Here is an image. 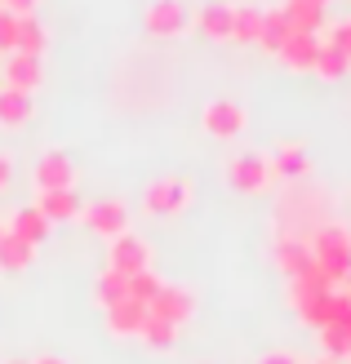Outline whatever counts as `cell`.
Segmentation results:
<instances>
[{"label": "cell", "mask_w": 351, "mask_h": 364, "mask_svg": "<svg viewBox=\"0 0 351 364\" xmlns=\"http://www.w3.org/2000/svg\"><path fill=\"white\" fill-rule=\"evenodd\" d=\"M147 347H156V351H164V347H174L178 342V324H169V320H156V316H147V324H142V333H138Z\"/></svg>", "instance_id": "obj_27"}, {"label": "cell", "mask_w": 351, "mask_h": 364, "mask_svg": "<svg viewBox=\"0 0 351 364\" xmlns=\"http://www.w3.org/2000/svg\"><path fill=\"white\" fill-rule=\"evenodd\" d=\"M258 364H298V355H289V351H271V355H263Z\"/></svg>", "instance_id": "obj_33"}, {"label": "cell", "mask_w": 351, "mask_h": 364, "mask_svg": "<svg viewBox=\"0 0 351 364\" xmlns=\"http://www.w3.org/2000/svg\"><path fill=\"white\" fill-rule=\"evenodd\" d=\"M258 31H263V9H258V5H236V14H231V41L258 45Z\"/></svg>", "instance_id": "obj_23"}, {"label": "cell", "mask_w": 351, "mask_h": 364, "mask_svg": "<svg viewBox=\"0 0 351 364\" xmlns=\"http://www.w3.org/2000/svg\"><path fill=\"white\" fill-rule=\"evenodd\" d=\"M347 67H351V58L338 49V45H329V41H320V49H316V76H325V80H338V76H347Z\"/></svg>", "instance_id": "obj_26"}, {"label": "cell", "mask_w": 351, "mask_h": 364, "mask_svg": "<svg viewBox=\"0 0 351 364\" xmlns=\"http://www.w3.org/2000/svg\"><path fill=\"white\" fill-rule=\"evenodd\" d=\"M36 364H67V360H58V355H45V360H36Z\"/></svg>", "instance_id": "obj_34"}, {"label": "cell", "mask_w": 351, "mask_h": 364, "mask_svg": "<svg viewBox=\"0 0 351 364\" xmlns=\"http://www.w3.org/2000/svg\"><path fill=\"white\" fill-rule=\"evenodd\" d=\"M231 14H236V5H227V0H205L192 14V23H196V31L214 36V41H231Z\"/></svg>", "instance_id": "obj_11"}, {"label": "cell", "mask_w": 351, "mask_h": 364, "mask_svg": "<svg viewBox=\"0 0 351 364\" xmlns=\"http://www.w3.org/2000/svg\"><path fill=\"white\" fill-rule=\"evenodd\" d=\"M94 298H98V306H116V302H125V298H129V276H120V271L107 267L103 276L94 280Z\"/></svg>", "instance_id": "obj_24"}, {"label": "cell", "mask_w": 351, "mask_h": 364, "mask_svg": "<svg viewBox=\"0 0 351 364\" xmlns=\"http://www.w3.org/2000/svg\"><path fill=\"white\" fill-rule=\"evenodd\" d=\"M9 364H23V360H9Z\"/></svg>", "instance_id": "obj_36"}, {"label": "cell", "mask_w": 351, "mask_h": 364, "mask_svg": "<svg viewBox=\"0 0 351 364\" xmlns=\"http://www.w3.org/2000/svg\"><path fill=\"white\" fill-rule=\"evenodd\" d=\"M107 262H112V271H120V276H138V271H152V245L142 240V235L134 231H120L112 240V253H107Z\"/></svg>", "instance_id": "obj_3"}, {"label": "cell", "mask_w": 351, "mask_h": 364, "mask_svg": "<svg viewBox=\"0 0 351 364\" xmlns=\"http://www.w3.org/2000/svg\"><path fill=\"white\" fill-rule=\"evenodd\" d=\"M85 218V227L94 231V235H107V240H116V235L129 227V209H125V200H94V205H85L80 209Z\"/></svg>", "instance_id": "obj_5"}, {"label": "cell", "mask_w": 351, "mask_h": 364, "mask_svg": "<svg viewBox=\"0 0 351 364\" xmlns=\"http://www.w3.org/2000/svg\"><path fill=\"white\" fill-rule=\"evenodd\" d=\"M142 23H147V31H152V36H178L182 27L192 23V14H187L182 0H152L147 14H142Z\"/></svg>", "instance_id": "obj_8"}, {"label": "cell", "mask_w": 351, "mask_h": 364, "mask_svg": "<svg viewBox=\"0 0 351 364\" xmlns=\"http://www.w3.org/2000/svg\"><path fill=\"white\" fill-rule=\"evenodd\" d=\"M36 5H41V0H5L0 9H9V14H18V18H27V14H36Z\"/></svg>", "instance_id": "obj_32"}, {"label": "cell", "mask_w": 351, "mask_h": 364, "mask_svg": "<svg viewBox=\"0 0 351 364\" xmlns=\"http://www.w3.org/2000/svg\"><path fill=\"white\" fill-rule=\"evenodd\" d=\"M316 5H329V0H316Z\"/></svg>", "instance_id": "obj_35"}, {"label": "cell", "mask_w": 351, "mask_h": 364, "mask_svg": "<svg viewBox=\"0 0 351 364\" xmlns=\"http://www.w3.org/2000/svg\"><path fill=\"white\" fill-rule=\"evenodd\" d=\"M307 169H311V160H307V151L298 147V142H289V147H276L271 173H281V178H303Z\"/></svg>", "instance_id": "obj_25"}, {"label": "cell", "mask_w": 351, "mask_h": 364, "mask_svg": "<svg viewBox=\"0 0 351 364\" xmlns=\"http://www.w3.org/2000/svg\"><path fill=\"white\" fill-rule=\"evenodd\" d=\"M200 120H205V129H209L214 138H236L240 129H245V112H240V102H231V98H214V102H205Z\"/></svg>", "instance_id": "obj_9"}, {"label": "cell", "mask_w": 351, "mask_h": 364, "mask_svg": "<svg viewBox=\"0 0 351 364\" xmlns=\"http://www.w3.org/2000/svg\"><path fill=\"white\" fill-rule=\"evenodd\" d=\"M45 80V67L36 53H9L5 58V85L9 89H23V94H31L36 85Z\"/></svg>", "instance_id": "obj_14"}, {"label": "cell", "mask_w": 351, "mask_h": 364, "mask_svg": "<svg viewBox=\"0 0 351 364\" xmlns=\"http://www.w3.org/2000/svg\"><path fill=\"white\" fill-rule=\"evenodd\" d=\"M311 262L329 276V284H347L351 280V231L347 227H320L311 235Z\"/></svg>", "instance_id": "obj_1"}, {"label": "cell", "mask_w": 351, "mask_h": 364, "mask_svg": "<svg viewBox=\"0 0 351 364\" xmlns=\"http://www.w3.org/2000/svg\"><path fill=\"white\" fill-rule=\"evenodd\" d=\"M0 5H5V0H0Z\"/></svg>", "instance_id": "obj_39"}, {"label": "cell", "mask_w": 351, "mask_h": 364, "mask_svg": "<svg viewBox=\"0 0 351 364\" xmlns=\"http://www.w3.org/2000/svg\"><path fill=\"white\" fill-rule=\"evenodd\" d=\"M0 235H5V227H0Z\"/></svg>", "instance_id": "obj_38"}, {"label": "cell", "mask_w": 351, "mask_h": 364, "mask_svg": "<svg viewBox=\"0 0 351 364\" xmlns=\"http://www.w3.org/2000/svg\"><path fill=\"white\" fill-rule=\"evenodd\" d=\"M36 209H41L49 223H71V218H80L85 205H80V196L71 187H63V191H41V205Z\"/></svg>", "instance_id": "obj_17"}, {"label": "cell", "mask_w": 351, "mask_h": 364, "mask_svg": "<svg viewBox=\"0 0 351 364\" xmlns=\"http://www.w3.org/2000/svg\"><path fill=\"white\" fill-rule=\"evenodd\" d=\"M147 213H182L192 205V182L187 178H156L142 196Z\"/></svg>", "instance_id": "obj_4"}, {"label": "cell", "mask_w": 351, "mask_h": 364, "mask_svg": "<svg viewBox=\"0 0 351 364\" xmlns=\"http://www.w3.org/2000/svg\"><path fill=\"white\" fill-rule=\"evenodd\" d=\"M147 302H134V298H125V302H116V306H107V329H112L116 338H134V333H142V324H147Z\"/></svg>", "instance_id": "obj_12"}, {"label": "cell", "mask_w": 351, "mask_h": 364, "mask_svg": "<svg viewBox=\"0 0 351 364\" xmlns=\"http://www.w3.org/2000/svg\"><path fill=\"white\" fill-rule=\"evenodd\" d=\"M320 342H325L329 360H347L351 355V306L338 294H334V320L320 329Z\"/></svg>", "instance_id": "obj_10"}, {"label": "cell", "mask_w": 351, "mask_h": 364, "mask_svg": "<svg viewBox=\"0 0 351 364\" xmlns=\"http://www.w3.org/2000/svg\"><path fill=\"white\" fill-rule=\"evenodd\" d=\"M329 45H338L347 58H351V18H342V23L329 27Z\"/></svg>", "instance_id": "obj_30"}, {"label": "cell", "mask_w": 351, "mask_h": 364, "mask_svg": "<svg viewBox=\"0 0 351 364\" xmlns=\"http://www.w3.org/2000/svg\"><path fill=\"white\" fill-rule=\"evenodd\" d=\"M9 182H14V156H9V151H0V196L9 191Z\"/></svg>", "instance_id": "obj_31"}, {"label": "cell", "mask_w": 351, "mask_h": 364, "mask_svg": "<svg viewBox=\"0 0 351 364\" xmlns=\"http://www.w3.org/2000/svg\"><path fill=\"white\" fill-rule=\"evenodd\" d=\"M160 284H164V280H156L152 271H138V276H129V298H134V302H147V306H152V298L160 294Z\"/></svg>", "instance_id": "obj_28"}, {"label": "cell", "mask_w": 351, "mask_h": 364, "mask_svg": "<svg viewBox=\"0 0 351 364\" xmlns=\"http://www.w3.org/2000/svg\"><path fill=\"white\" fill-rule=\"evenodd\" d=\"M316 49H320V36H289L276 58H281L289 71H311L316 67Z\"/></svg>", "instance_id": "obj_18"}, {"label": "cell", "mask_w": 351, "mask_h": 364, "mask_svg": "<svg viewBox=\"0 0 351 364\" xmlns=\"http://www.w3.org/2000/svg\"><path fill=\"white\" fill-rule=\"evenodd\" d=\"M316 364H329V360H316Z\"/></svg>", "instance_id": "obj_37"}, {"label": "cell", "mask_w": 351, "mask_h": 364, "mask_svg": "<svg viewBox=\"0 0 351 364\" xmlns=\"http://www.w3.org/2000/svg\"><path fill=\"white\" fill-rule=\"evenodd\" d=\"M36 191H63V187H76V165H71V156L63 151H45L41 160H36Z\"/></svg>", "instance_id": "obj_6"}, {"label": "cell", "mask_w": 351, "mask_h": 364, "mask_svg": "<svg viewBox=\"0 0 351 364\" xmlns=\"http://www.w3.org/2000/svg\"><path fill=\"white\" fill-rule=\"evenodd\" d=\"M156 320H169V324H187L192 311H196V298H192V289H182V284H160V294L152 298V306H147Z\"/></svg>", "instance_id": "obj_7"}, {"label": "cell", "mask_w": 351, "mask_h": 364, "mask_svg": "<svg viewBox=\"0 0 351 364\" xmlns=\"http://www.w3.org/2000/svg\"><path fill=\"white\" fill-rule=\"evenodd\" d=\"M31 262H36V245L31 240H23V235H14V231L0 235V271H23Z\"/></svg>", "instance_id": "obj_20"}, {"label": "cell", "mask_w": 351, "mask_h": 364, "mask_svg": "<svg viewBox=\"0 0 351 364\" xmlns=\"http://www.w3.org/2000/svg\"><path fill=\"white\" fill-rule=\"evenodd\" d=\"M281 14L289 18L293 36H320V27H325V5H316V0H285Z\"/></svg>", "instance_id": "obj_13"}, {"label": "cell", "mask_w": 351, "mask_h": 364, "mask_svg": "<svg viewBox=\"0 0 351 364\" xmlns=\"http://www.w3.org/2000/svg\"><path fill=\"white\" fill-rule=\"evenodd\" d=\"M9 231L14 235H23V240H31V245H41V240H49V231H53V223L36 209V205H23L14 218H9Z\"/></svg>", "instance_id": "obj_19"}, {"label": "cell", "mask_w": 351, "mask_h": 364, "mask_svg": "<svg viewBox=\"0 0 351 364\" xmlns=\"http://www.w3.org/2000/svg\"><path fill=\"white\" fill-rule=\"evenodd\" d=\"M289 36H293L289 31V18L281 9H263V31H258V45H263L267 53H281Z\"/></svg>", "instance_id": "obj_21"}, {"label": "cell", "mask_w": 351, "mask_h": 364, "mask_svg": "<svg viewBox=\"0 0 351 364\" xmlns=\"http://www.w3.org/2000/svg\"><path fill=\"white\" fill-rule=\"evenodd\" d=\"M14 41H18V14L0 9V53H14Z\"/></svg>", "instance_id": "obj_29"}, {"label": "cell", "mask_w": 351, "mask_h": 364, "mask_svg": "<svg viewBox=\"0 0 351 364\" xmlns=\"http://www.w3.org/2000/svg\"><path fill=\"white\" fill-rule=\"evenodd\" d=\"M49 45V31H45V23L36 14H27V18H18V41H14V53H36L41 58V49Z\"/></svg>", "instance_id": "obj_22"}, {"label": "cell", "mask_w": 351, "mask_h": 364, "mask_svg": "<svg viewBox=\"0 0 351 364\" xmlns=\"http://www.w3.org/2000/svg\"><path fill=\"white\" fill-rule=\"evenodd\" d=\"M31 112H36V107H31V94L0 85V129H18V124H27Z\"/></svg>", "instance_id": "obj_16"}, {"label": "cell", "mask_w": 351, "mask_h": 364, "mask_svg": "<svg viewBox=\"0 0 351 364\" xmlns=\"http://www.w3.org/2000/svg\"><path fill=\"white\" fill-rule=\"evenodd\" d=\"M271 160L263 151H240L227 160V187L240 191V196H258V191H267V182H271Z\"/></svg>", "instance_id": "obj_2"}, {"label": "cell", "mask_w": 351, "mask_h": 364, "mask_svg": "<svg viewBox=\"0 0 351 364\" xmlns=\"http://www.w3.org/2000/svg\"><path fill=\"white\" fill-rule=\"evenodd\" d=\"M276 267H281L285 276H303L311 267V240H303V235H281V240H276Z\"/></svg>", "instance_id": "obj_15"}]
</instances>
